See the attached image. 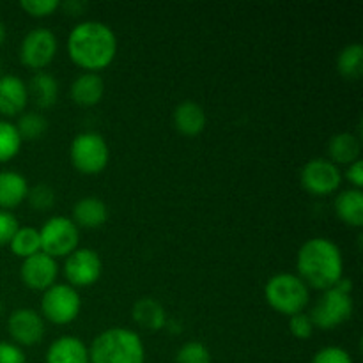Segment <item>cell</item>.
<instances>
[{"label":"cell","instance_id":"5","mask_svg":"<svg viewBox=\"0 0 363 363\" xmlns=\"http://www.w3.org/2000/svg\"><path fill=\"white\" fill-rule=\"evenodd\" d=\"M351 280H340L335 287L323 291V296L315 301L311 311V319L314 328L335 330L353 315L354 301L351 294Z\"/></svg>","mask_w":363,"mask_h":363},{"label":"cell","instance_id":"31","mask_svg":"<svg viewBox=\"0 0 363 363\" xmlns=\"http://www.w3.org/2000/svg\"><path fill=\"white\" fill-rule=\"evenodd\" d=\"M314 323H312L311 315L301 312V314L293 315L289 318V332L291 335L296 337L298 340H307L311 339L312 333H314Z\"/></svg>","mask_w":363,"mask_h":363},{"label":"cell","instance_id":"28","mask_svg":"<svg viewBox=\"0 0 363 363\" xmlns=\"http://www.w3.org/2000/svg\"><path fill=\"white\" fill-rule=\"evenodd\" d=\"M176 363H211V353L199 340L183 344L176 354Z\"/></svg>","mask_w":363,"mask_h":363},{"label":"cell","instance_id":"20","mask_svg":"<svg viewBox=\"0 0 363 363\" xmlns=\"http://www.w3.org/2000/svg\"><path fill=\"white\" fill-rule=\"evenodd\" d=\"M28 183L20 172L2 170L0 172V209L11 211L27 199Z\"/></svg>","mask_w":363,"mask_h":363},{"label":"cell","instance_id":"34","mask_svg":"<svg viewBox=\"0 0 363 363\" xmlns=\"http://www.w3.org/2000/svg\"><path fill=\"white\" fill-rule=\"evenodd\" d=\"M0 363H27V358L16 344L0 342Z\"/></svg>","mask_w":363,"mask_h":363},{"label":"cell","instance_id":"6","mask_svg":"<svg viewBox=\"0 0 363 363\" xmlns=\"http://www.w3.org/2000/svg\"><path fill=\"white\" fill-rule=\"evenodd\" d=\"M69 158L74 169L85 176H96L106 169L110 162V149L105 138L94 131H84L73 138Z\"/></svg>","mask_w":363,"mask_h":363},{"label":"cell","instance_id":"23","mask_svg":"<svg viewBox=\"0 0 363 363\" xmlns=\"http://www.w3.org/2000/svg\"><path fill=\"white\" fill-rule=\"evenodd\" d=\"M335 213L340 222H344L350 227H362L363 225V191L344 190L337 195L335 199Z\"/></svg>","mask_w":363,"mask_h":363},{"label":"cell","instance_id":"4","mask_svg":"<svg viewBox=\"0 0 363 363\" xmlns=\"http://www.w3.org/2000/svg\"><path fill=\"white\" fill-rule=\"evenodd\" d=\"M264 298L273 311L287 315V318H293V315L305 312L308 301H311V291L298 275L279 273L266 282Z\"/></svg>","mask_w":363,"mask_h":363},{"label":"cell","instance_id":"29","mask_svg":"<svg viewBox=\"0 0 363 363\" xmlns=\"http://www.w3.org/2000/svg\"><path fill=\"white\" fill-rule=\"evenodd\" d=\"M25 201H28L32 209L46 211V209H50L55 204V191H53V188H50L46 183H39L35 184L34 188H28V194Z\"/></svg>","mask_w":363,"mask_h":363},{"label":"cell","instance_id":"9","mask_svg":"<svg viewBox=\"0 0 363 363\" xmlns=\"http://www.w3.org/2000/svg\"><path fill=\"white\" fill-rule=\"evenodd\" d=\"M57 50H59V43L50 28H32L20 45V60L25 67L38 73L52 64Z\"/></svg>","mask_w":363,"mask_h":363},{"label":"cell","instance_id":"33","mask_svg":"<svg viewBox=\"0 0 363 363\" xmlns=\"http://www.w3.org/2000/svg\"><path fill=\"white\" fill-rule=\"evenodd\" d=\"M18 227H20V223H18L16 216L11 211L0 209V247H6V245L11 243Z\"/></svg>","mask_w":363,"mask_h":363},{"label":"cell","instance_id":"3","mask_svg":"<svg viewBox=\"0 0 363 363\" xmlns=\"http://www.w3.org/2000/svg\"><path fill=\"white\" fill-rule=\"evenodd\" d=\"M91 363H145L142 339L128 328H108L89 346Z\"/></svg>","mask_w":363,"mask_h":363},{"label":"cell","instance_id":"25","mask_svg":"<svg viewBox=\"0 0 363 363\" xmlns=\"http://www.w3.org/2000/svg\"><path fill=\"white\" fill-rule=\"evenodd\" d=\"M337 69L347 80H358L363 74V46L360 43H351L337 59Z\"/></svg>","mask_w":363,"mask_h":363},{"label":"cell","instance_id":"15","mask_svg":"<svg viewBox=\"0 0 363 363\" xmlns=\"http://www.w3.org/2000/svg\"><path fill=\"white\" fill-rule=\"evenodd\" d=\"M172 121L176 130L179 131L184 137H197L202 131L206 130V123H208V117H206L204 108H202L199 103L195 101H183L174 108Z\"/></svg>","mask_w":363,"mask_h":363},{"label":"cell","instance_id":"21","mask_svg":"<svg viewBox=\"0 0 363 363\" xmlns=\"http://www.w3.org/2000/svg\"><path fill=\"white\" fill-rule=\"evenodd\" d=\"M131 318L140 328L149 330V332H160L167 325V314L163 305L149 296L135 301L133 308H131Z\"/></svg>","mask_w":363,"mask_h":363},{"label":"cell","instance_id":"22","mask_svg":"<svg viewBox=\"0 0 363 363\" xmlns=\"http://www.w3.org/2000/svg\"><path fill=\"white\" fill-rule=\"evenodd\" d=\"M330 162L335 165H351L362 156V142L353 133H337L328 142Z\"/></svg>","mask_w":363,"mask_h":363},{"label":"cell","instance_id":"14","mask_svg":"<svg viewBox=\"0 0 363 363\" xmlns=\"http://www.w3.org/2000/svg\"><path fill=\"white\" fill-rule=\"evenodd\" d=\"M27 103V84L16 74H2L0 77V116H21Z\"/></svg>","mask_w":363,"mask_h":363},{"label":"cell","instance_id":"7","mask_svg":"<svg viewBox=\"0 0 363 363\" xmlns=\"http://www.w3.org/2000/svg\"><path fill=\"white\" fill-rule=\"evenodd\" d=\"M41 238V252L52 259L67 257L78 248L80 241V229L73 223V220L66 216H52L43 223L39 229Z\"/></svg>","mask_w":363,"mask_h":363},{"label":"cell","instance_id":"16","mask_svg":"<svg viewBox=\"0 0 363 363\" xmlns=\"http://www.w3.org/2000/svg\"><path fill=\"white\" fill-rule=\"evenodd\" d=\"M71 220L78 229H99L108 220V206L99 197H84L74 202Z\"/></svg>","mask_w":363,"mask_h":363},{"label":"cell","instance_id":"27","mask_svg":"<svg viewBox=\"0 0 363 363\" xmlns=\"http://www.w3.org/2000/svg\"><path fill=\"white\" fill-rule=\"evenodd\" d=\"M21 140L16 126L9 121L0 119V163H7L20 152Z\"/></svg>","mask_w":363,"mask_h":363},{"label":"cell","instance_id":"24","mask_svg":"<svg viewBox=\"0 0 363 363\" xmlns=\"http://www.w3.org/2000/svg\"><path fill=\"white\" fill-rule=\"evenodd\" d=\"M9 248L11 252L20 259H27L30 257V255L39 254V252H41V238H39V230L28 225L18 227L13 240H11Z\"/></svg>","mask_w":363,"mask_h":363},{"label":"cell","instance_id":"13","mask_svg":"<svg viewBox=\"0 0 363 363\" xmlns=\"http://www.w3.org/2000/svg\"><path fill=\"white\" fill-rule=\"evenodd\" d=\"M57 275H59V266H57L55 259H52L50 255L39 254L30 255V257L23 259L20 268V277L21 282L32 291H43L55 284Z\"/></svg>","mask_w":363,"mask_h":363},{"label":"cell","instance_id":"17","mask_svg":"<svg viewBox=\"0 0 363 363\" xmlns=\"http://www.w3.org/2000/svg\"><path fill=\"white\" fill-rule=\"evenodd\" d=\"M46 363H91L89 347L78 337H59L46 351Z\"/></svg>","mask_w":363,"mask_h":363},{"label":"cell","instance_id":"35","mask_svg":"<svg viewBox=\"0 0 363 363\" xmlns=\"http://www.w3.org/2000/svg\"><path fill=\"white\" fill-rule=\"evenodd\" d=\"M346 179L353 184L354 190H362L363 188V162L362 158L357 160L354 163L347 165Z\"/></svg>","mask_w":363,"mask_h":363},{"label":"cell","instance_id":"8","mask_svg":"<svg viewBox=\"0 0 363 363\" xmlns=\"http://www.w3.org/2000/svg\"><path fill=\"white\" fill-rule=\"evenodd\" d=\"M80 294L67 284H53L50 289L43 293L41 312L46 321L53 323V325H69L80 315Z\"/></svg>","mask_w":363,"mask_h":363},{"label":"cell","instance_id":"2","mask_svg":"<svg viewBox=\"0 0 363 363\" xmlns=\"http://www.w3.org/2000/svg\"><path fill=\"white\" fill-rule=\"evenodd\" d=\"M298 277L308 289L328 291L344 279V259L340 248L328 238H312L298 250Z\"/></svg>","mask_w":363,"mask_h":363},{"label":"cell","instance_id":"11","mask_svg":"<svg viewBox=\"0 0 363 363\" xmlns=\"http://www.w3.org/2000/svg\"><path fill=\"white\" fill-rule=\"evenodd\" d=\"M300 183L308 194L330 195L339 190L342 183V172L335 163L326 158H314L305 163L300 174Z\"/></svg>","mask_w":363,"mask_h":363},{"label":"cell","instance_id":"18","mask_svg":"<svg viewBox=\"0 0 363 363\" xmlns=\"http://www.w3.org/2000/svg\"><path fill=\"white\" fill-rule=\"evenodd\" d=\"M28 99L38 106L39 110H48L59 99V82L53 74L46 71H38L32 74L30 82L27 84Z\"/></svg>","mask_w":363,"mask_h":363},{"label":"cell","instance_id":"1","mask_svg":"<svg viewBox=\"0 0 363 363\" xmlns=\"http://www.w3.org/2000/svg\"><path fill=\"white\" fill-rule=\"evenodd\" d=\"M67 55L78 67L87 73H96L113 62L117 38L103 21H82L67 35Z\"/></svg>","mask_w":363,"mask_h":363},{"label":"cell","instance_id":"30","mask_svg":"<svg viewBox=\"0 0 363 363\" xmlns=\"http://www.w3.org/2000/svg\"><path fill=\"white\" fill-rule=\"evenodd\" d=\"M59 0H21L20 7L32 18H46L60 9Z\"/></svg>","mask_w":363,"mask_h":363},{"label":"cell","instance_id":"19","mask_svg":"<svg viewBox=\"0 0 363 363\" xmlns=\"http://www.w3.org/2000/svg\"><path fill=\"white\" fill-rule=\"evenodd\" d=\"M105 96V80L98 73H82L71 84V99L80 106H94Z\"/></svg>","mask_w":363,"mask_h":363},{"label":"cell","instance_id":"32","mask_svg":"<svg viewBox=\"0 0 363 363\" xmlns=\"http://www.w3.org/2000/svg\"><path fill=\"white\" fill-rule=\"evenodd\" d=\"M311 363H354L351 354L347 353L346 350L337 346H328L319 350L318 353L314 354Z\"/></svg>","mask_w":363,"mask_h":363},{"label":"cell","instance_id":"26","mask_svg":"<svg viewBox=\"0 0 363 363\" xmlns=\"http://www.w3.org/2000/svg\"><path fill=\"white\" fill-rule=\"evenodd\" d=\"M14 126L21 140H38L48 130V121L39 112H25L18 117V123Z\"/></svg>","mask_w":363,"mask_h":363},{"label":"cell","instance_id":"10","mask_svg":"<svg viewBox=\"0 0 363 363\" xmlns=\"http://www.w3.org/2000/svg\"><path fill=\"white\" fill-rule=\"evenodd\" d=\"M103 272V262L98 252L91 248H77L73 254H69L64 262V277L67 280V286L74 289H84V287L94 286L99 280Z\"/></svg>","mask_w":363,"mask_h":363},{"label":"cell","instance_id":"12","mask_svg":"<svg viewBox=\"0 0 363 363\" xmlns=\"http://www.w3.org/2000/svg\"><path fill=\"white\" fill-rule=\"evenodd\" d=\"M7 332L16 346L32 347L45 339L46 326L34 308H16L7 319Z\"/></svg>","mask_w":363,"mask_h":363},{"label":"cell","instance_id":"36","mask_svg":"<svg viewBox=\"0 0 363 363\" xmlns=\"http://www.w3.org/2000/svg\"><path fill=\"white\" fill-rule=\"evenodd\" d=\"M4 41H6V25L0 21V45H2Z\"/></svg>","mask_w":363,"mask_h":363}]
</instances>
